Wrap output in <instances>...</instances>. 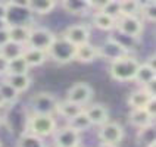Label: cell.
I'll return each mask as SVG.
<instances>
[{"label": "cell", "mask_w": 156, "mask_h": 147, "mask_svg": "<svg viewBox=\"0 0 156 147\" xmlns=\"http://www.w3.org/2000/svg\"><path fill=\"white\" fill-rule=\"evenodd\" d=\"M93 87L87 82H75L74 86L71 87L69 90L66 91V99L74 102V103H78L81 106H86L91 99H93Z\"/></svg>", "instance_id": "obj_10"}, {"label": "cell", "mask_w": 156, "mask_h": 147, "mask_svg": "<svg viewBox=\"0 0 156 147\" xmlns=\"http://www.w3.org/2000/svg\"><path fill=\"white\" fill-rule=\"evenodd\" d=\"M121 2V16H140V0H119Z\"/></svg>", "instance_id": "obj_31"}, {"label": "cell", "mask_w": 156, "mask_h": 147, "mask_svg": "<svg viewBox=\"0 0 156 147\" xmlns=\"http://www.w3.org/2000/svg\"><path fill=\"white\" fill-rule=\"evenodd\" d=\"M146 93H147L149 96H152V97H156V79H153V81H150V82H147V84H144V86L141 87Z\"/></svg>", "instance_id": "obj_35"}, {"label": "cell", "mask_w": 156, "mask_h": 147, "mask_svg": "<svg viewBox=\"0 0 156 147\" xmlns=\"http://www.w3.org/2000/svg\"><path fill=\"white\" fill-rule=\"evenodd\" d=\"M139 15L144 18L147 22L150 24H155L156 22V5L155 0H146L140 5V12Z\"/></svg>", "instance_id": "obj_30"}, {"label": "cell", "mask_w": 156, "mask_h": 147, "mask_svg": "<svg viewBox=\"0 0 156 147\" xmlns=\"http://www.w3.org/2000/svg\"><path fill=\"white\" fill-rule=\"evenodd\" d=\"M62 8L74 16H86L91 10L87 0H62Z\"/></svg>", "instance_id": "obj_16"}, {"label": "cell", "mask_w": 156, "mask_h": 147, "mask_svg": "<svg viewBox=\"0 0 156 147\" xmlns=\"http://www.w3.org/2000/svg\"><path fill=\"white\" fill-rule=\"evenodd\" d=\"M9 41V33L8 28L6 30H0V47H3L5 44Z\"/></svg>", "instance_id": "obj_38"}, {"label": "cell", "mask_w": 156, "mask_h": 147, "mask_svg": "<svg viewBox=\"0 0 156 147\" xmlns=\"http://www.w3.org/2000/svg\"><path fill=\"white\" fill-rule=\"evenodd\" d=\"M8 59L0 53V77H5L8 74Z\"/></svg>", "instance_id": "obj_37"}, {"label": "cell", "mask_w": 156, "mask_h": 147, "mask_svg": "<svg viewBox=\"0 0 156 147\" xmlns=\"http://www.w3.org/2000/svg\"><path fill=\"white\" fill-rule=\"evenodd\" d=\"M18 147H47V146L44 143V138L37 137L34 134H30V132L24 131L22 135L19 137Z\"/></svg>", "instance_id": "obj_27"}, {"label": "cell", "mask_w": 156, "mask_h": 147, "mask_svg": "<svg viewBox=\"0 0 156 147\" xmlns=\"http://www.w3.org/2000/svg\"><path fill=\"white\" fill-rule=\"evenodd\" d=\"M84 110H86L91 125L100 127V125H103L105 122L109 121V109L105 104H100V103L91 104V106H88Z\"/></svg>", "instance_id": "obj_13"}, {"label": "cell", "mask_w": 156, "mask_h": 147, "mask_svg": "<svg viewBox=\"0 0 156 147\" xmlns=\"http://www.w3.org/2000/svg\"><path fill=\"white\" fill-rule=\"evenodd\" d=\"M153 79H156V69L150 68L146 63H140L137 72H136V77H134V82L143 87L144 84H147Z\"/></svg>", "instance_id": "obj_23"}, {"label": "cell", "mask_w": 156, "mask_h": 147, "mask_svg": "<svg viewBox=\"0 0 156 147\" xmlns=\"http://www.w3.org/2000/svg\"><path fill=\"white\" fill-rule=\"evenodd\" d=\"M91 22H93V25H94L97 30L105 31V33H111V31H115L116 19H113L112 16H109V15H106L105 12L99 10V12H94V13H93Z\"/></svg>", "instance_id": "obj_18"}, {"label": "cell", "mask_w": 156, "mask_h": 147, "mask_svg": "<svg viewBox=\"0 0 156 147\" xmlns=\"http://www.w3.org/2000/svg\"><path fill=\"white\" fill-rule=\"evenodd\" d=\"M84 109H86L84 106H81V104H78V103H74V102H71L68 99H65V100L58 102V104H56V115H59L63 119L69 121L71 118H74V116L78 115L80 112H83Z\"/></svg>", "instance_id": "obj_15"}, {"label": "cell", "mask_w": 156, "mask_h": 147, "mask_svg": "<svg viewBox=\"0 0 156 147\" xmlns=\"http://www.w3.org/2000/svg\"><path fill=\"white\" fill-rule=\"evenodd\" d=\"M140 62L139 59H136L134 56L127 54L118 61L111 62V66H109V75L113 81H118V82H130L134 81L136 77V72L139 68Z\"/></svg>", "instance_id": "obj_2"}, {"label": "cell", "mask_w": 156, "mask_h": 147, "mask_svg": "<svg viewBox=\"0 0 156 147\" xmlns=\"http://www.w3.org/2000/svg\"><path fill=\"white\" fill-rule=\"evenodd\" d=\"M3 106H6V103H5L3 97H2V94H0V107H3Z\"/></svg>", "instance_id": "obj_43"}, {"label": "cell", "mask_w": 156, "mask_h": 147, "mask_svg": "<svg viewBox=\"0 0 156 147\" xmlns=\"http://www.w3.org/2000/svg\"><path fill=\"white\" fill-rule=\"evenodd\" d=\"M24 50H25V46L13 43V41H10V40H9L3 47H0V53H2L8 61L13 59V58H18V56H21V54L24 53Z\"/></svg>", "instance_id": "obj_28"}, {"label": "cell", "mask_w": 156, "mask_h": 147, "mask_svg": "<svg viewBox=\"0 0 156 147\" xmlns=\"http://www.w3.org/2000/svg\"><path fill=\"white\" fill-rule=\"evenodd\" d=\"M144 63H146V65H149L150 68L156 69V54H155V53H152L147 59H146V62H144Z\"/></svg>", "instance_id": "obj_40"}, {"label": "cell", "mask_w": 156, "mask_h": 147, "mask_svg": "<svg viewBox=\"0 0 156 147\" xmlns=\"http://www.w3.org/2000/svg\"><path fill=\"white\" fill-rule=\"evenodd\" d=\"M99 147H118V146H115V144H105V143H100V146Z\"/></svg>", "instance_id": "obj_42"}, {"label": "cell", "mask_w": 156, "mask_h": 147, "mask_svg": "<svg viewBox=\"0 0 156 147\" xmlns=\"http://www.w3.org/2000/svg\"><path fill=\"white\" fill-rule=\"evenodd\" d=\"M128 121L136 130H139V128H143L149 124L155 122V119H152L144 109H131L128 113Z\"/></svg>", "instance_id": "obj_22"}, {"label": "cell", "mask_w": 156, "mask_h": 147, "mask_svg": "<svg viewBox=\"0 0 156 147\" xmlns=\"http://www.w3.org/2000/svg\"><path fill=\"white\" fill-rule=\"evenodd\" d=\"M143 109L146 110V113H147L152 119H155L156 118V97H150L149 102L146 103V106H144Z\"/></svg>", "instance_id": "obj_33"}, {"label": "cell", "mask_w": 156, "mask_h": 147, "mask_svg": "<svg viewBox=\"0 0 156 147\" xmlns=\"http://www.w3.org/2000/svg\"><path fill=\"white\" fill-rule=\"evenodd\" d=\"M0 94H2L3 100H5V103L8 104V106L9 104H13L18 99H19V93H18L16 90L10 86V84H8L5 79L0 82Z\"/></svg>", "instance_id": "obj_29"}, {"label": "cell", "mask_w": 156, "mask_h": 147, "mask_svg": "<svg viewBox=\"0 0 156 147\" xmlns=\"http://www.w3.org/2000/svg\"><path fill=\"white\" fill-rule=\"evenodd\" d=\"M63 38H66L71 44H74L75 47L80 44H84L90 41V37H91V31H90V26L84 25V24H75V25L68 26L63 34Z\"/></svg>", "instance_id": "obj_11"}, {"label": "cell", "mask_w": 156, "mask_h": 147, "mask_svg": "<svg viewBox=\"0 0 156 147\" xmlns=\"http://www.w3.org/2000/svg\"><path fill=\"white\" fill-rule=\"evenodd\" d=\"M97 52H99V59H103L109 63L130 54V50L121 41H118L115 37L106 38L103 43L97 47Z\"/></svg>", "instance_id": "obj_5"}, {"label": "cell", "mask_w": 156, "mask_h": 147, "mask_svg": "<svg viewBox=\"0 0 156 147\" xmlns=\"http://www.w3.org/2000/svg\"><path fill=\"white\" fill-rule=\"evenodd\" d=\"M58 0H30L28 10L35 15H49L56 8Z\"/></svg>", "instance_id": "obj_20"}, {"label": "cell", "mask_w": 156, "mask_h": 147, "mask_svg": "<svg viewBox=\"0 0 156 147\" xmlns=\"http://www.w3.org/2000/svg\"><path fill=\"white\" fill-rule=\"evenodd\" d=\"M99 140L105 144H115L118 146L124 138V128L121 124L115 121H108L99 127Z\"/></svg>", "instance_id": "obj_8"}, {"label": "cell", "mask_w": 156, "mask_h": 147, "mask_svg": "<svg viewBox=\"0 0 156 147\" xmlns=\"http://www.w3.org/2000/svg\"><path fill=\"white\" fill-rule=\"evenodd\" d=\"M8 33H9V40L10 41L27 46L28 37H30V33H31V25H25V24L9 25Z\"/></svg>", "instance_id": "obj_17"}, {"label": "cell", "mask_w": 156, "mask_h": 147, "mask_svg": "<svg viewBox=\"0 0 156 147\" xmlns=\"http://www.w3.org/2000/svg\"><path fill=\"white\" fill-rule=\"evenodd\" d=\"M5 81L10 84L16 90L18 93H25L27 90L31 87V77L28 74H16V75H6Z\"/></svg>", "instance_id": "obj_21"}, {"label": "cell", "mask_w": 156, "mask_h": 147, "mask_svg": "<svg viewBox=\"0 0 156 147\" xmlns=\"http://www.w3.org/2000/svg\"><path fill=\"white\" fill-rule=\"evenodd\" d=\"M58 130V124L55 121V115H43V113H31L28 115L25 122V131L34 134L37 137L47 138Z\"/></svg>", "instance_id": "obj_1"}, {"label": "cell", "mask_w": 156, "mask_h": 147, "mask_svg": "<svg viewBox=\"0 0 156 147\" xmlns=\"http://www.w3.org/2000/svg\"><path fill=\"white\" fill-rule=\"evenodd\" d=\"M9 28V22L6 18H3V19H0V30H6Z\"/></svg>", "instance_id": "obj_41"}, {"label": "cell", "mask_w": 156, "mask_h": 147, "mask_svg": "<svg viewBox=\"0 0 156 147\" xmlns=\"http://www.w3.org/2000/svg\"><path fill=\"white\" fill-rule=\"evenodd\" d=\"M47 58H50L52 61L61 65H66L74 62L75 56V46L71 44L66 38H63L62 35H56L53 40L52 46L47 49Z\"/></svg>", "instance_id": "obj_3"}, {"label": "cell", "mask_w": 156, "mask_h": 147, "mask_svg": "<svg viewBox=\"0 0 156 147\" xmlns=\"http://www.w3.org/2000/svg\"><path fill=\"white\" fill-rule=\"evenodd\" d=\"M136 141L141 147H155L156 146V130L155 122L149 124L143 128H139L136 132Z\"/></svg>", "instance_id": "obj_14"}, {"label": "cell", "mask_w": 156, "mask_h": 147, "mask_svg": "<svg viewBox=\"0 0 156 147\" xmlns=\"http://www.w3.org/2000/svg\"><path fill=\"white\" fill-rule=\"evenodd\" d=\"M109 0H88V5H90V9L94 10V12H99L108 5Z\"/></svg>", "instance_id": "obj_34"}, {"label": "cell", "mask_w": 156, "mask_h": 147, "mask_svg": "<svg viewBox=\"0 0 156 147\" xmlns=\"http://www.w3.org/2000/svg\"><path fill=\"white\" fill-rule=\"evenodd\" d=\"M68 125H69L71 128L77 130L78 132L87 131L90 127H93L91 122H90V119H88V116H87L86 110H83V112H80L78 115H75L74 118H71L69 121H68Z\"/></svg>", "instance_id": "obj_26"}, {"label": "cell", "mask_w": 156, "mask_h": 147, "mask_svg": "<svg viewBox=\"0 0 156 147\" xmlns=\"http://www.w3.org/2000/svg\"><path fill=\"white\" fill-rule=\"evenodd\" d=\"M24 59L27 61L30 69L31 68H38L41 66L44 62L47 61V53L43 52V50H37V49H31V47H27L25 46V50L22 53Z\"/></svg>", "instance_id": "obj_19"}, {"label": "cell", "mask_w": 156, "mask_h": 147, "mask_svg": "<svg viewBox=\"0 0 156 147\" xmlns=\"http://www.w3.org/2000/svg\"><path fill=\"white\" fill-rule=\"evenodd\" d=\"M87 2H88V0H87Z\"/></svg>", "instance_id": "obj_46"}, {"label": "cell", "mask_w": 156, "mask_h": 147, "mask_svg": "<svg viewBox=\"0 0 156 147\" xmlns=\"http://www.w3.org/2000/svg\"><path fill=\"white\" fill-rule=\"evenodd\" d=\"M0 147H3V144H2V141H0Z\"/></svg>", "instance_id": "obj_45"}, {"label": "cell", "mask_w": 156, "mask_h": 147, "mask_svg": "<svg viewBox=\"0 0 156 147\" xmlns=\"http://www.w3.org/2000/svg\"><path fill=\"white\" fill-rule=\"evenodd\" d=\"M0 125H2V116H0Z\"/></svg>", "instance_id": "obj_44"}, {"label": "cell", "mask_w": 156, "mask_h": 147, "mask_svg": "<svg viewBox=\"0 0 156 147\" xmlns=\"http://www.w3.org/2000/svg\"><path fill=\"white\" fill-rule=\"evenodd\" d=\"M53 144L55 147H80L81 144V132L71 128L66 124L53 134Z\"/></svg>", "instance_id": "obj_9"}, {"label": "cell", "mask_w": 156, "mask_h": 147, "mask_svg": "<svg viewBox=\"0 0 156 147\" xmlns=\"http://www.w3.org/2000/svg\"><path fill=\"white\" fill-rule=\"evenodd\" d=\"M143 30H144V25L140 16H119L115 24V31L118 34L134 38V40H140Z\"/></svg>", "instance_id": "obj_6"}, {"label": "cell", "mask_w": 156, "mask_h": 147, "mask_svg": "<svg viewBox=\"0 0 156 147\" xmlns=\"http://www.w3.org/2000/svg\"><path fill=\"white\" fill-rule=\"evenodd\" d=\"M102 12H105L109 16H112L113 19H118L121 16V2L119 0H109L108 5L102 9Z\"/></svg>", "instance_id": "obj_32"}, {"label": "cell", "mask_w": 156, "mask_h": 147, "mask_svg": "<svg viewBox=\"0 0 156 147\" xmlns=\"http://www.w3.org/2000/svg\"><path fill=\"white\" fill-rule=\"evenodd\" d=\"M96 59H99V52H97V46L91 44L90 41L84 44H80L75 47V56L74 62L80 63H91Z\"/></svg>", "instance_id": "obj_12"}, {"label": "cell", "mask_w": 156, "mask_h": 147, "mask_svg": "<svg viewBox=\"0 0 156 147\" xmlns=\"http://www.w3.org/2000/svg\"><path fill=\"white\" fill-rule=\"evenodd\" d=\"M8 10H9V5L6 2H0V19L8 16Z\"/></svg>", "instance_id": "obj_39"}, {"label": "cell", "mask_w": 156, "mask_h": 147, "mask_svg": "<svg viewBox=\"0 0 156 147\" xmlns=\"http://www.w3.org/2000/svg\"><path fill=\"white\" fill-rule=\"evenodd\" d=\"M30 71V66L27 61L24 59V56H18V58H13L8 62V74L6 75H16V74H28ZM5 75V77H6Z\"/></svg>", "instance_id": "obj_25"}, {"label": "cell", "mask_w": 156, "mask_h": 147, "mask_svg": "<svg viewBox=\"0 0 156 147\" xmlns=\"http://www.w3.org/2000/svg\"><path fill=\"white\" fill-rule=\"evenodd\" d=\"M28 2L30 0H6L9 6L12 8H22V9H28Z\"/></svg>", "instance_id": "obj_36"}, {"label": "cell", "mask_w": 156, "mask_h": 147, "mask_svg": "<svg viewBox=\"0 0 156 147\" xmlns=\"http://www.w3.org/2000/svg\"><path fill=\"white\" fill-rule=\"evenodd\" d=\"M55 37L56 35L53 34L49 28H44V26H31V33H30L28 41H27V47L47 52V49L52 46Z\"/></svg>", "instance_id": "obj_7"}, {"label": "cell", "mask_w": 156, "mask_h": 147, "mask_svg": "<svg viewBox=\"0 0 156 147\" xmlns=\"http://www.w3.org/2000/svg\"><path fill=\"white\" fill-rule=\"evenodd\" d=\"M58 99L55 94L47 91H40L30 97V109L31 113H43V115H56Z\"/></svg>", "instance_id": "obj_4"}, {"label": "cell", "mask_w": 156, "mask_h": 147, "mask_svg": "<svg viewBox=\"0 0 156 147\" xmlns=\"http://www.w3.org/2000/svg\"><path fill=\"white\" fill-rule=\"evenodd\" d=\"M152 96H149L143 88H140V90H136V91H133L130 96H128V100H127V103L130 106L131 109H143L146 103L149 102V99H150Z\"/></svg>", "instance_id": "obj_24"}]
</instances>
